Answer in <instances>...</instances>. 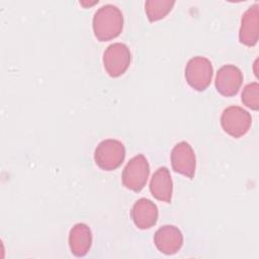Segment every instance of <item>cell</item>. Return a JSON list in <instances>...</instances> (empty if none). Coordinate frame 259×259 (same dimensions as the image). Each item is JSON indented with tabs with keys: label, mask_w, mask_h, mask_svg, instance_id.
Segmentation results:
<instances>
[{
	"label": "cell",
	"mask_w": 259,
	"mask_h": 259,
	"mask_svg": "<svg viewBox=\"0 0 259 259\" xmlns=\"http://www.w3.org/2000/svg\"><path fill=\"white\" fill-rule=\"evenodd\" d=\"M92 27L95 37L106 41L117 37L123 27V16L118 7L106 4L101 6L94 14Z\"/></svg>",
	"instance_id": "cell-1"
},
{
	"label": "cell",
	"mask_w": 259,
	"mask_h": 259,
	"mask_svg": "<svg viewBox=\"0 0 259 259\" xmlns=\"http://www.w3.org/2000/svg\"><path fill=\"white\" fill-rule=\"evenodd\" d=\"M125 157V149L121 142L113 139L103 140L98 144L94 152L96 165L105 171L118 168Z\"/></svg>",
	"instance_id": "cell-2"
},
{
	"label": "cell",
	"mask_w": 259,
	"mask_h": 259,
	"mask_svg": "<svg viewBox=\"0 0 259 259\" xmlns=\"http://www.w3.org/2000/svg\"><path fill=\"white\" fill-rule=\"evenodd\" d=\"M211 62L201 56L190 59L185 67V79L188 85L196 91L205 90L212 79Z\"/></svg>",
	"instance_id": "cell-3"
},
{
	"label": "cell",
	"mask_w": 259,
	"mask_h": 259,
	"mask_svg": "<svg viewBox=\"0 0 259 259\" xmlns=\"http://www.w3.org/2000/svg\"><path fill=\"white\" fill-rule=\"evenodd\" d=\"M149 174L150 166L148 160L142 154L137 155L127 162L122 171V184L125 188L139 192L146 185Z\"/></svg>",
	"instance_id": "cell-4"
},
{
	"label": "cell",
	"mask_w": 259,
	"mask_h": 259,
	"mask_svg": "<svg viewBox=\"0 0 259 259\" xmlns=\"http://www.w3.org/2000/svg\"><path fill=\"white\" fill-rule=\"evenodd\" d=\"M221 124L225 133L238 139L248 133L252 124V117L244 108L232 105L223 111Z\"/></svg>",
	"instance_id": "cell-5"
},
{
	"label": "cell",
	"mask_w": 259,
	"mask_h": 259,
	"mask_svg": "<svg viewBox=\"0 0 259 259\" xmlns=\"http://www.w3.org/2000/svg\"><path fill=\"white\" fill-rule=\"evenodd\" d=\"M103 66L110 77L121 76L130 67L132 55L126 45L114 42L103 53Z\"/></svg>",
	"instance_id": "cell-6"
},
{
	"label": "cell",
	"mask_w": 259,
	"mask_h": 259,
	"mask_svg": "<svg viewBox=\"0 0 259 259\" xmlns=\"http://www.w3.org/2000/svg\"><path fill=\"white\" fill-rule=\"evenodd\" d=\"M171 164L175 172L190 179L195 175L196 158L193 149L187 142H180L171 152Z\"/></svg>",
	"instance_id": "cell-7"
},
{
	"label": "cell",
	"mask_w": 259,
	"mask_h": 259,
	"mask_svg": "<svg viewBox=\"0 0 259 259\" xmlns=\"http://www.w3.org/2000/svg\"><path fill=\"white\" fill-rule=\"evenodd\" d=\"M214 83L220 94L227 97L234 96L238 93L243 83V74L238 67L225 65L219 69Z\"/></svg>",
	"instance_id": "cell-8"
},
{
	"label": "cell",
	"mask_w": 259,
	"mask_h": 259,
	"mask_svg": "<svg viewBox=\"0 0 259 259\" xmlns=\"http://www.w3.org/2000/svg\"><path fill=\"white\" fill-rule=\"evenodd\" d=\"M154 243L157 249L166 255L177 253L183 245L181 231L173 225H165L157 230L154 235Z\"/></svg>",
	"instance_id": "cell-9"
},
{
	"label": "cell",
	"mask_w": 259,
	"mask_h": 259,
	"mask_svg": "<svg viewBox=\"0 0 259 259\" xmlns=\"http://www.w3.org/2000/svg\"><path fill=\"white\" fill-rule=\"evenodd\" d=\"M259 37V5L258 3L250 6L242 15L239 30V40L247 47L257 44Z\"/></svg>",
	"instance_id": "cell-10"
},
{
	"label": "cell",
	"mask_w": 259,
	"mask_h": 259,
	"mask_svg": "<svg viewBox=\"0 0 259 259\" xmlns=\"http://www.w3.org/2000/svg\"><path fill=\"white\" fill-rule=\"evenodd\" d=\"M132 219L136 227L141 230H147L152 228L158 220V207L148 198L138 199L131 211Z\"/></svg>",
	"instance_id": "cell-11"
},
{
	"label": "cell",
	"mask_w": 259,
	"mask_h": 259,
	"mask_svg": "<svg viewBox=\"0 0 259 259\" xmlns=\"http://www.w3.org/2000/svg\"><path fill=\"white\" fill-rule=\"evenodd\" d=\"M150 191L152 195L160 200L169 203L172 199L173 182L168 168L160 167L153 174L150 182Z\"/></svg>",
	"instance_id": "cell-12"
},
{
	"label": "cell",
	"mask_w": 259,
	"mask_h": 259,
	"mask_svg": "<svg viewBox=\"0 0 259 259\" xmlns=\"http://www.w3.org/2000/svg\"><path fill=\"white\" fill-rule=\"evenodd\" d=\"M92 245V233L90 228L83 223L76 224L69 234V246L71 252L77 256H85Z\"/></svg>",
	"instance_id": "cell-13"
},
{
	"label": "cell",
	"mask_w": 259,
	"mask_h": 259,
	"mask_svg": "<svg viewBox=\"0 0 259 259\" xmlns=\"http://www.w3.org/2000/svg\"><path fill=\"white\" fill-rule=\"evenodd\" d=\"M175 1L170 0H148L145 3V11L151 22L164 18L173 8Z\"/></svg>",
	"instance_id": "cell-14"
},
{
	"label": "cell",
	"mask_w": 259,
	"mask_h": 259,
	"mask_svg": "<svg viewBox=\"0 0 259 259\" xmlns=\"http://www.w3.org/2000/svg\"><path fill=\"white\" fill-rule=\"evenodd\" d=\"M242 102L253 110L259 108V84L257 82L250 83L245 86L242 92Z\"/></svg>",
	"instance_id": "cell-15"
}]
</instances>
